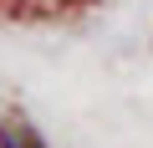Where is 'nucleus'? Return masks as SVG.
I'll list each match as a JSON object with an SVG mask.
<instances>
[{"mask_svg": "<svg viewBox=\"0 0 153 148\" xmlns=\"http://www.w3.org/2000/svg\"><path fill=\"white\" fill-rule=\"evenodd\" d=\"M0 148H51L21 112H10V118H0Z\"/></svg>", "mask_w": 153, "mask_h": 148, "instance_id": "f257e3e1", "label": "nucleus"}]
</instances>
